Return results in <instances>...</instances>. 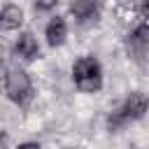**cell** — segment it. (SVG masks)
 Returning a JSON list of instances; mask_svg holds the SVG:
<instances>
[{
	"label": "cell",
	"mask_w": 149,
	"mask_h": 149,
	"mask_svg": "<svg viewBox=\"0 0 149 149\" xmlns=\"http://www.w3.org/2000/svg\"><path fill=\"white\" fill-rule=\"evenodd\" d=\"M72 81L81 93H95L102 88V68L93 56H81L72 65Z\"/></svg>",
	"instance_id": "obj_1"
},
{
	"label": "cell",
	"mask_w": 149,
	"mask_h": 149,
	"mask_svg": "<svg viewBox=\"0 0 149 149\" xmlns=\"http://www.w3.org/2000/svg\"><path fill=\"white\" fill-rule=\"evenodd\" d=\"M5 91L9 95L12 102H16L19 107H28L33 100V81L28 77V72L21 65H9L7 74H5Z\"/></svg>",
	"instance_id": "obj_2"
},
{
	"label": "cell",
	"mask_w": 149,
	"mask_h": 149,
	"mask_svg": "<svg viewBox=\"0 0 149 149\" xmlns=\"http://www.w3.org/2000/svg\"><path fill=\"white\" fill-rule=\"evenodd\" d=\"M144 112H147V95H144L142 91H133V93L126 98L123 107L116 109L114 114H109L107 126H109V130L114 133V130H119L121 126H126L128 121H137V119H142Z\"/></svg>",
	"instance_id": "obj_3"
},
{
	"label": "cell",
	"mask_w": 149,
	"mask_h": 149,
	"mask_svg": "<svg viewBox=\"0 0 149 149\" xmlns=\"http://www.w3.org/2000/svg\"><path fill=\"white\" fill-rule=\"evenodd\" d=\"M126 51H128V56L135 61V63H140L142 68H144V63H147V51H149V26L142 21L135 30H130L128 33V37H126Z\"/></svg>",
	"instance_id": "obj_4"
},
{
	"label": "cell",
	"mask_w": 149,
	"mask_h": 149,
	"mask_svg": "<svg viewBox=\"0 0 149 149\" xmlns=\"http://www.w3.org/2000/svg\"><path fill=\"white\" fill-rule=\"evenodd\" d=\"M44 37H47V44L49 47H61L68 37V23L63 16H54L47 28H44Z\"/></svg>",
	"instance_id": "obj_5"
},
{
	"label": "cell",
	"mask_w": 149,
	"mask_h": 149,
	"mask_svg": "<svg viewBox=\"0 0 149 149\" xmlns=\"http://www.w3.org/2000/svg\"><path fill=\"white\" fill-rule=\"evenodd\" d=\"M14 51L23 61H35L40 56V44H37V40H35L33 33H21L19 40H16V44H14Z\"/></svg>",
	"instance_id": "obj_6"
},
{
	"label": "cell",
	"mask_w": 149,
	"mask_h": 149,
	"mask_svg": "<svg viewBox=\"0 0 149 149\" xmlns=\"http://www.w3.org/2000/svg\"><path fill=\"white\" fill-rule=\"evenodd\" d=\"M23 23V9L19 5H5L0 9V28L2 30H19Z\"/></svg>",
	"instance_id": "obj_7"
},
{
	"label": "cell",
	"mask_w": 149,
	"mask_h": 149,
	"mask_svg": "<svg viewBox=\"0 0 149 149\" xmlns=\"http://www.w3.org/2000/svg\"><path fill=\"white\" fill-rule=\"evenodd\" d=\"M70 12L77 21H93L98 16V0H70Z\"/></svg>",
	"instance_id": "obj_8"
},
{
	"label": "cell",
	"mask_w": 149,
	"mask_h": 149,
	"mask_svg": "<svg viewBox=\"0 0 149 149\" xmlns=\"http://www.w3.org/2000/svg\"><path fill=\"white\" fill-rule=\"evenodd\" d=\"M56 5H58V0H33V7L37 12H51Z\"/></svg>",
	"instance_id": "obj_9"
}]
</instances>
